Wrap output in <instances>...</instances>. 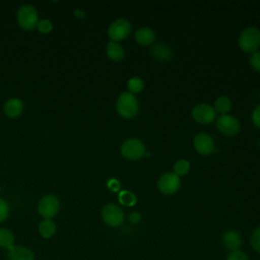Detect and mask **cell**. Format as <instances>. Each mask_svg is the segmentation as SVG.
I'll use <instances>...</instances> for the list:
<instances>
[{
	"instance_id": "29",
	"label": "cell",
	"mask_w": 260,
	"mask_h": 260,
	"mask_svg": "<svg viewBox=\"0 0 260 260\" xmlns=\"http://www.w3.org/2000/svg\"><path fill=\"white\" fill-rule=\"evenodd\" d=\"M252 121L256 127L260 128V105L254 109L252 114Z\"/></svg>"
},
{
	"instance_id": "18",
	"label": "cell",
	"mask_w": 260,
	"mask_h": 260,
	"mask_svg": "<svg viewBox=\"0 0 260 260\" xmlns=\"http://www.w3.org/2000/svg\"><path fill=\"white\" fill-rule=\"evenodd\" d=\"M56 230H57L56 223L52 219L44 218L39 224V233L45 239H49L53 237L56 233Z\"/></svg>"
},
{
	"instance_id": "1",
	"label": "cell",
	"mask_w": 260,
	"mask_h": 260,
	"mask_svg": "<svg viewBox=\"0 0 260 260\" xmlns=\"http://www.w3.org/2000/svg\"><path fill=\"white\" fill-rule=\"evenodd\" d=\"M116 109L120 116L132 118L138 113L139 105L136 98L130 92H122L117 100Z\"/></svg>"
},
{
	"instance_id": "24",
	"label": "cell",
	"mask_w": 260,
	"mask_h": 260,
	"mask_svg": "<svg viewBox=\"0 0 260 260\" xmlns=\"http://www.w3.org/2000/svg\"><path fill=\"white\" fill-rule=\"evenodd\" d=\"M37 28L42 34H48L52 30L53 24L49 19H41L37 24Z\"/></svg>"
},
{
	"instance_id": "10",
	"label": "cell",
	"mask_w": 260,
	"mask_h": 260,
	"mask_svg": "<svg viewBox=\"0 0 260 260\" xmlns=\"http://www.w3.org/2000/svg\"><path fill=\"white\" fill-rule=\"evenodd\" d=\"M216 127L225 135H234L240 130V122L231 115H222L217 119Z\"/></svg>"
},
{
	"instance_id": "22",
	"label": "cell",
	"mask_w": 260,
	"mask_h": 260,
	"mask_svg": "<svg viewBox=\"0 0 260 260\" xmlns=\"http://www.w3.org/2000/svg\"><path fill=\"white\" fill-rule=\"evenodd\" d=\"M128 89L130 93H137L143 89V81L139 77H132L128 81Z\"/></svg>"
},
{
	"instance_id": "14",
	"label": "cell",
	"mask_w": 260,
	"mask_h": 260,
	"mask_svg": "<svg viewBox=\"0 0 260 260\" xmlns=\"http://www.w3.org/2000/svg\"><path fill=\"white\" fill-rule=\"evenodd\" d=\"M222 244L230 251L239 250L242 245L241 235L236 231H228L222 236Z\"/></svg>"
},
{
	"instance_id": "23",
	"label": "cell",
	"mask_w": 260,
	"mask_h": 260,
	"mask_svg": "<svg viewBox=\"0 0 260 260\" xmlns=\"http://www.w3.org/2000/svg\"><path fill=\"white\" fill-rule=\"evenodd\" d=\"M189 168H190V165H189L188 160L179 159L174 165V173L177 176H183V175H186L188 173Z\"/></svg>"
},
{
	"instance_id": "8",
	"label": "cell",
	"mask_w": 260,
	"mask_h": 260,
	"mask_svg": "<svg viewBox=\"0 0 260 260\" xmlns=\"http://www.w3.org/2000/svg\"><path fill=\"white\" fill-rule=\"evenodd\" d=\"M192 117L201 124H209L215 119V110L208 104H198L192 110Z\"/></svg>"
},
{
	"instance_id": "3",
	"label": "cell",
	"mask_w": 260,
	"mask_h": 260,
	"mask_svg": "<svg viewBox=\"0 0 260 260\" xmlns=\"http://www.w3.org/2000/svg\"><path fill=\"white\" fill-rule=\"evenodd\" d=\"M239 46L245 52H256L260 46V30L256 27L245 28L240 35Z\"/></svg>"
},
{
	"instance_id": "11",
	"label": "cell",
	"mask_w": 260,
	"mask_h": 260,
	"mask_svg": "<svg viewBox=\"0 0 260 260\" xmlns=\"http://www.w3.org/2000/svg\"><path fill=\"white\" fill-rule=\"evenodd\" d=\"M195 149L203 155H208L211 152L214 151V142L212 138L205 134V133H199L194 137L193 140Z\"/></svg>"
},
{
	"instance_id": "32",
	"label": "cell",
	"mask_w": 260,
	"mask_h": 260,
	"mask_svg": "<svg viewBox=\"0 0 260 260\" xmlns=\"http://www.w3.org/2000/svg\"><path fill=\"white\" fill-rule=\"evenodd\" d=\"M74 14H75V16H76V17H78V18H83V17L85 16L84 11H83V10H81V9H79V8L75 9Z\"/></svg>"
},
{
	"instance_id": "25",
	"label": "cell",
	"mask_w": 260,
	"mask_h": 260,
	"mask_svg": "<svg viewBox=\"0 0 260 260\" xmlns=\"http://www.w3.org/2000/svg\"><path fill=\"white\" fill-rule=\"evenodd\" d=\"M251 245L255 251L260 253V226L254 230L251 236Z\"/></svg>"
},
{
	"instance_id": "6",
	"label": "cell",
	"mask_w": 260,
	"mask_h": 260,
	"mask_svg": "<svg viewBox=\"0 0 260 260\" xmlns=\"http://www.w3.org/2000/svg\"><path fill=\"white\" fill-rule=\"evenodd\" d=\"M102 218L110 226H119L124 221V213L116 204H106L102 209Z\"/></svg>"
},
{
	"instance_id": "26",
	"label": "cell",
	"mask_w": 260,
	"mask_h": 260,
	"mask_svg": "<svg viewBox=\"0 0 260 260\" xmlns=\"http://www.w3.org/2000/svg\"><path fill=\"white\" fill-rule=\"evenodd\" d=\"M8 214H9L8 203L4 199L0 198V222H3L8 217Z\"/></svg>"
},
{
	"instance_id": "15",
	"label": "cell",
	"mask_w": 260,
	"mask_h": 260,
	"mask_svg": "<svg viewBox=\"0 0 260 260\" xmlns=\"http://www.w3.org/2000/svg\"><path fill=\"white\" fill-rule=\"evenodd\" d=\"M136 41L143 46H147L151 44L155 39L154 31L149 27H141L136 30L135 32Z\"/></svg>"
},
{
	"instance_id": "16",
	"label": "cell",
	"mask_w": 260,
	"mask_h": 260,
	"mask_svg": "<svg viewBox=\"0 0 260 260\" xmlns=\"http://www.w3.org/2000/svg\"><path fill=\"white\" fill-rule=\"evenodd\" d=\"M151 55L158 61H167L171 59L172 51L165 44H156L151 49Z\"/></svg>"
},
{
	"instance_id": "33",
	"label": "cell",
	"mask_w": 260,
	"mask_h": 260,
	"mask_svg": "<svg viewBox=\"0 0 260 260\" xmlns=\"http://www.w3.org/2000/svg\"><path fill=\"white\" fill-rule=\"evenodd\" d=\"M0 191H1V187H0Z\"/></svg>"
},
{
	"instance_id": "27",
	"label": "cell",
	"mask_w": 260,
	"mask_h": 260,
	"mask_svg": "<svg viewBox=\"0 0 260 260\" xmlns=\"http://www.w3.org/2000/svg\"><path fill=\"white\" fill-rule=\"evenodd\" d=\"M226 260H249V259L244 252L240 250H236V251H231V253L228 255Z\"/></svg>"
},
{
	"instance_id": "30",
	"label": "cell",
	"mask_w": 260,
	"mask_h": 260,
	"mask_svg": "<svg viewBox=\"0 0 260 260\" xmlns=\"http://www.w3.org/2000/svg\"><path fill=\"white\" fill-rule=\"evenodd\" d=\"M108 187H109V189H111L112 191L116 192V191H118V190L120 189V183H119V181H117L116 179H110V180L108 181Z\"/></svg>"
},
{
	"instance_id": "4",
	"label": "cell",
	"mask_w": 260,
	"mask_h": 260,
	"mask_svg": "<svg viewBox=\"0 0 260 260\" xmlns=\"http://www.w3.org/2000/svg\"><path fill=\"white\" fill-rule=\"evenodd\" d=\"M60 209V200L59 198L54 194H47L41 198L38 204V212L39 214L46 218L51 219L57 213Z\"/></svg>"
},
{
	"instance_id": "2",
	"label": "cell",
	"mask_w": 260,
	"mask_h": 260,
	"mask_svg": "<svg viewBox=\"0 0 260 260\" xmlns=\"http://www.w3.org/2000/svg\"><path fill=\"white\" fill-rule=\"evenodd\" d=\"M16 19L21 28L25 30H31L37 27L39 22L37 9L30 4H23L17 10Z\"/></svg>"
},
{
	"instance_id": "20",
	"label": "cell",
	"mask_w": 260,
	"mask_h": 260,
	"mask_svg": "<svg viewBox=\"0 0 260 260\" xmlns=\"http://www.w3.org/2000/svg\"><path fill=\"white\" fill-rule=\"evenodd\" d=\"M232 109V102L228 96H219L214 103V110L220 114H225Z\"/></svg>"
},
{
	"instance_id": "21",
	"label": "cell",
	"mask_w": 260,
	"mask_h": 260,
	"mask_svg": "<svg viewBox=\"0 0 260 260\" xmlns=\"http://www.w3.org/2000/svg\"><path fill=\"white\" fill-rule=\"evenodd\" d=\"M119 201L120 203L127 205V206H132L136 203V197L134 195V193H132L131 191H121L119 193Z\"/></svg>"
},
{
	"instance_id": "9",
	"label": "cell",
	"mask_w": 260,
	"mask_h": 260,
	"mask_svg": "<svg viewBox=\"0 0 260 260\" xmlns=\"http://www.w3.org/2000/svg\"><path fill=\"white\" fill-rule=\"evenodd\" d=\"M181 182L179 176L175 173H166L164 174L157 182V187L159 191L164 194L170 195L175 193L180 188Z\"/></svg>"
},
{
	"instance_id": "28",
	"label": "cell",
	"mask_w": 260,
	"mask_h": 260,
	"mask_svg": "<svg viewBox=\"0 0 260 260\" xmlns=\"http://www.w3.org/2000/svg\"><path fill=\"white\" fill-rule=\"evenodd\" d=\"M250 64L255 70L260 71V52L252 53L250 57Z\"/></svg>"
},
{
	"instance_id": "31",
	"label": "cell",
	"mask_w": 260,
	"mask_h": 260,
	"mask_svg": "<svg viewBox=\"0 0 260 260\" xmlns=\"http://www.w3.org/2000/svg\"><path fill=\"white\" fill-rule=\"evenodd\" d=\"M129 219L132 223H137L140 220V214L138 212H133L129 215Z\"/></svg>"
},
{
	"instance_id": "19",
	"label": "cell",
	"mask_w": 260,
	"mask_h": 260,
	"mask_svg": "<svg viewBox=\"0 0 260 260\" xmlns=\"http://www.w3.org/2000/svg\"><path fill=\"white\" fill-rule=\"evenodd\" d=\"M13 246H14L13 233L6 228H1L0 229V247L9 250Z\"/></svg>"
},
{
	"instance_id": "13",
	"label": "cell",
	"mask_w": 260,
	"mask_h": 260,
	"mask_svg": "<svg viewBox=\"0 0 260 260\" xmlns=\"http://www.w3.org/2000/svg\"><path fill=\"white\" fill-rule=\"evenodd\" d=\"M4 113L9 118H16L21 115L23 111V103L17 98H11L4 104Z\"/></svg>"
},
{
	"instance_id": "5",
	"label": "cell",
	"mask_w": 260,
	"mask_h": 260,
	"mask_svg": "<svg viewBox=\"0 0 260 260\" xmlns=\"http://www.w3.org/2000/svg\"><path fill=\"white\" fill-rule=\"evenodd\" d=\"M121 154L128 159H138L145 154V146L137 138H129L121 145Z\"/></svg>"
},
{
	"instance_id": "17",
	"label": "cell",
	"mask_w": 260,
	"mask_h": 260,
	"mask_svg": "<svg viewBox=\"0 0 260 260\" xmlns=\"http://www.w3.org/2000/svg\"><path fill=\"white\" fill-rule=\"evenodd\" d=\"M107 51V55L111 60L114 61H120L123 59L124 57V50L122 48V46L120 44H118L117 42H109L106 48Z\"/></svg>"
},
{
	"instance_id": "12",
	"label": "cell",
	"mask_w": 260,
	"mask_h": 260,
	"mask_svg": "<svg viewBox=\"0 0 260 260\" xmlns=\"http://www.w3.org/2000/svg\"><path fill=\"white\" fill-rule=\"evenodd\" d=\"M8 260H35L31 250L23 246H13L7 252Z\"/></svg>"
},
{
	"instance_id": "7",
	"label": "cell",
	"mask_w": 260,
	"mask_h": 260,
	"mask_svg": "<svg viewBox=\"0 0 260 260\" xmlns=\"http://www.w3.org/2000/svg\"><path fill=\"white\" fill-rule=\"evenodd\" d=\"M130 30H131V25L129 21H127L124 18H120V19H116L110 24L108 29V35L113 42L122 41L126 37H128V35L130 34Z\"/></svg>"
}]
</instances>
